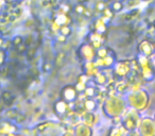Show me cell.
<instances>
[{
    "instance_id": "obj_1",
    "label": "cell",
    "mask_w": 155,
    "mask_h": 136,
    "mask_svg": "<svg viewBox=\"0 0 155 136\" xmlns=\"http://www.w3.org/2000/svg\"><path fill=\"white\" fill-rule=\"evenodd\" d=\"M62 97L63 100L67 102H72L77 99V91L71 85H67L62 89Z\"/></svg>"
},
{
    "instance_id": "obj_2",
    "label": "cell",
    "mask_w": 155,
    "mask_h": 136,
    "mask_svg": "<svg viewBox=\"0 0 155 136\" xmlns=\"http://www.w3.org/2000/svg\"><path fill=\"white\" fill-rule=\"evenodd\" d=\"M54 108L58 116H63L67 113V102H65V100H60L55 103Z\"/></svg>"
},
{
    "instance_id": "obj_3",
    "label": "cell",
    "mask_w": 155,
    "mask_h": 136,
    "mask_svg": "<svg viewBox=\"0 0 155 136\" xmlns=\"http://www.w3.org/2000/svg\"><path fill=\"white\" fill-rule=\"evenodd\" d=\"M2 100H3V102H5V104H8V105H11L12 103H13V101H14V96L12 95V93H10V91H3V94H2Z\"/></svg>"
},
{
    "instance_id": "obj_4",
    "label": "cell",
    "mask_w": 155,
    "mask_h": 136,
    "mask_svg": "<svg viewBox=\"0 0 155 136\" xmlns=\"http://www.w3.org/2000/svg\"><path fill=\"white\" fill-rule=\"evenodd\" d=\"M122 9H123V5L119 0H114L113 3L110 5V11L115 12V13H118V12H120Z\"/></svg>"
},
{
    "instance_id": "obj_5",
    "label": "cell",
    "mask_w": 155,
    "mask_h": 136,
    "mask_svg": "<svg viewBox=\"0 0 155 136\" xmlns=\"http://www.w3.org/2000/svg\"><path fill=\"white\" fill-rule=\"evenodd\" d=\"M96 95V86H86L85 96L88 98H93Z\"/></svg>"
},
{
    "instance_id": "obj_6",
    "label": "cell",
    "mask_w": 155,
    "mask_h": 136,
    "mask_svg": "<svg viewBox=\"0 0 155 136\" xmlns=\"http://www.w3.org/2000/svg\"><path fill=\"white\" fill-rule=\"evenodd\" d=\"M96 108V104H95V101H93V100H87L86 102H85V108H86L87 111H89V112H93L94 110H95Z\"/></svg>"
},
{
    "instance_id": "obj_7",
    "label": "cell",
    "mask_w": 155,
    "mask_h": 136,
    "mask_svg": "<svg viewBox=\"0 0 155 136\" xmlns=\"http://www.w3.org/2000/svg\"><path fill=\"white\" fill-rule=\"evenodd\" d=\"M60 32H61V35L68 36V35H70V33H71V29L69 28V27H67V26H64V27H62V28H61Z\"/></svg>"
},
{
    "instance_id": "obj_8",
    "label": "cell",
    "mask_w": 155,
    "mask_h": 136,
    "mask_svg": "<svg viewBox=\"0 0 155 136\" xmlns=\"http://www.w3.org/2000/svg\"><path fill=\"white\" fill-rule=\"evenodd\" d=\"M26 119H27V117L25 116L24 114H21V113H17V115L15 116V120H16V122H17V123L25 122V121H26Z\"/></svg>"
},
{
    "instance_id": "obj_9",
    "label": "cell",
    "mask_w": 155,
    "mask_h": 136,
    "mask_svg": "<svg viewBox=\"0 0 155 136\" xmlns=\"http://www.w3.org/2000/svg\"><path fill=\"white\" fill-rule=\"evenodd\" d=\"M24 44V38L21 36H15V38L13 39V45L15 47H19Z\"/></svg>"
},
{
    "instance_id": "obj_10",
    "label": "cell",
    "mask_w": 155,
    "mask_h": 136,
    "mask_svg": "<svg viewBox=\"0 0 155 136\" xmlns=\"http://www.w3.org/2000/svg\"><path fill=\"white\" fill-rule=\"evenodd\" d=\"M50 70H51V64H50V63H45V64L43 65V71L49 72Z\"/></svg>"
},
{
    "instance_id": "obj_11",
    "label": "cell",
    "mask_w": 155,
    "mask_h": 136,
    "mask_svg": "<svg viewBox=\"0 0 155 136\" xmlns=\"http://www.w3.org/2000/svg\"><path fill=\"white\" fill-rule=\"evenodd\" d=\"M11 1H17V0H11ZM18 1H19V0H18Z\"/></svg>"
},
{
    "instance_id": "obj_12",
    "label": "cell",
    "mask_w": 155,
    "mask_h": 136,
    "mask_svg": "<svg viewBox=\"0 0 155 136\" xmlns=\"http://www.w3.org/2000/svg\"><path fill=\"white\" fill-rule=\"evenodd\" d=\"M153 25H154V27H155V20H154V22H153Z\"/></svg>"
}]
</instances>
